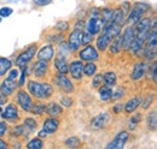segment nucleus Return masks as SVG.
<instances>
[{"label":"nucleus","mask_w":157,"mask_h":149,"mask_svg":"<svg viewBox=\"0 0 157 149\" xmlns=\"http://www.w3.org/2000/svg\"><path fill=\"white\" fill-rule=\"evenodd\" d=\"M55 56V48L52 45H45L39 52H38V59L39 60H46L50 61Z\"/></svg>","instance_id":"obj_17"},{"label":"nucleus","mask_w":157,"mask_h":149,"mask_svg":"<svg viewBox=\"0 0 157 149\" xmlns=\"http://www.w3.org/2000/svg\"><path fill=\"white\" fill-rule=\"evenodd\" d=\"M122 108H123V106H122V104H117V105H115L114 106V113H120V112H122Z\"/></svg>","instance_id":"obj_49"},{"label":"nucleus","mask_w":157,"mask_h":149,"mask_svg":"<svg viewBox=\"0 0 157 149\" xmlns=\"http://www.w3.org/2000/svg\"><path fill=\"white\" fill-rule=\"evenodd\" d=\"M17 102H18L20 107L24 112H30V108L33 106V100H32V96L25 90H23V89L18 90V93H17Z\"/></svg>","instance_id":"obj_9"},{"label":"nucleus","mask_w":157,"mask_h":149,"mask_svg":"<svg viewBox=\"0 0 157 149\" xmlns=\"http://www.w3.org/2000/svg\"><path fill=\"white\" fill-rule=\"evenodd\" d=\"M80 143H81V141L78 140V137H69L67 141H65V144L69 147V148H76L80 146Z\"/></svg>","instance_id":"obj_38"},{"label":"nucleus","mask_w":157,"mask_h":149,"mask_svg":"<svg viewBox=\"0 0 157 149\" xmlns=\"http://www.w3.org/2000/svg\"><path fill=\"white\" fill-rule=\"evenodd\" d=\"M24 125H25L30 131L35 130V129L38 128V123H36V120L33 119V118H25V119H24Z\"/></svg>","instance_id":"obj_39"},{"label":"nucleus","mask_w":157,"mask_h":149,"mask_svg":"<svg viewBox=\"0 0 157 149\" xmlns=\"http://www.w3.org/2000/svg\"><path fill=\"white\" fill-rule=\"evenodd\" d=\"M6 102H7V96L0 93V106H1V105H5Z\"/></svg>","instance_id":"obj_50"},{"label":"nucleus","mask_w":157,"mask_h":149,"mask_svg":"<svg viewBox=\"0 0 157 149\" xmlns=\"http://www.w3.org/2000/svg\"><path fill=\"white\" fill-rule=\"evenodd\" d=\"M105 24H106V22L100 16H98V17H90V19L86 23V30L90 34H92L93 36H96L101 31V29L104 28Z\"/></svg>","instance_id":"obj_4"},{"label":"nucleus","mask_w":157,"mask_h":149,"mask_svg":"<svg viewBox=\"0 0 157 149\" xmlns=\"http://www.w3.org/2000/svg\"><path fill=\"white\" fill-rule=\"evenodd\" d=\"M42 147H44V143H42V141H41L40 137L33 138V140H30L27 143V148L28 149H41Z\"/></svg>","instance_id":"obj_32"},{"label":"nucleus","mask_w":157,"mask_h":149,"mask_svg":"<svg viewBox=\"0 0 157 149\" xmlns=\"http://www.w3.org/2000/svg\"><path fill=\"white\" fill-rule=\"evenodd\" d=\"M58 128H59V122L56 117H50V118L45 119L44 123H42V130L45 131L47 135H51V133L57 132Z\"/></svg>","instance_id":"obj_14"},{"label":"nucleus","mask_w":157,"mask_h":149,"mask_svg":"<svg viewBox=\"0 0 157 149\" xmlns=\"http://www.w3.org/2000/svg\"><path fill=\"white\" fill-rule=\"evenodd\" d=\"M116 81H117V77H116V74L114 71H108L103 74V84H106L109 87H114L116 84Z\"/></svg>","instance_id":"obj_26"},{"label":"nucleus","mask_w":157,"mask_h":149,"mask_svg":"<svg viewBox=\"0 0 157 149\" xmlns=\"http://www.w3.org/2000/svg\"><path fill=\"white\" fill-rule=\"evenodd\" d=\"M55 84H56V87L58 89H60L63 93H73L74 89H75V87L71 83L70 78H68L67 74H58L56 76Z\"/></svg>","instance_id":"obj_6"},{"label":"nucleus","mask_w":157,"mask_h":149,"mask_svg":"<svg viewBox=\"0 0 157 149\" xmlns=\"http://www.w3.org/2000/svg\"><path fill=\"white\" fill-rule=\"evenodd\" d=\"M128 138H129V132H128V131H120L117 135L114 137V140L106 146V148L108 149H122L126 146Z\"/></svg>","instance_id":"obj_7"},{"label":"nucleus","mask_w":157,"mask_h":149,"mask_svg":"<svg viewBox=\"0 0 157 149\" xmlns=\"http://www.w3.org/2000/svg\"><path fill=\"white\" fill-rule=\"evenodd\" d=\"M113 15H114V10L109 9V7H104L100 10V17L104 19L106 23L113 20Z\"/></svg>","instance_id":"obj_30"},{"label":"nucleus","mask_w":157,"mask_h":149,"mask_svg":"<svg viewBox=\"0 0 157 149\" xmlns=\"http://www.w3.org/2000/svg\"><path fill=\"white\" fill-rule=\"evenodd\" d=\"M152 99H154V95H151V94H150V95H147V96H146V99H144V100L141 99V104H140V105L143 106V108H144V110H147V108L150 107V105L152 104Z\"/></svg>","instance_id":"obj_43"},{"label":"nucleus","mask_w":157,"mask_h":149,"mask_svg":"<svg viewBox=\"0 0 157 149\" xmlns=\"http://www.w3.org/2000/svg\"><path fill=\"white\" fill-rule=\"evenodd\" d=\"M109 123V113L101 112L91 120V126L94 130H101Z\"/></svg>","instance_id":"obj_13"},{"label":"nucleus","mask_w":157,"mask_h":149,"mask_svg":"<svg viewBox=\"0 0 157 149\" xmlns=\"http://www.w3.org/2000/svg\"><path fill=\"white\" fill-rule=\"evenodd\" d=\"M136 33H145L152 30V19L149 17H141L136 23Z\"/></svg>","instance_id":"obj_15"},{"label":"nucleus","mask_w":157,"mask_h":149,"mask_svg":"<svg viewBox=\"0 0 157 149\" xmlns=\"http://www.w3.org/2000/svg\"><path fill=\"white\" fill-rule=\"evenodd\" d=\"M156 67H157V64L154 63L152 64V78H154V82H156Z\"/></svg>","instance_id":"obj_51"},{"label":"nucleus","mask_w":157,"mask_h":149,"mask_svg":"<svg viewBox=\"0 0 157 149\" xmlns=\"http://www.w3.org/2000/svg\"><path fill=\"white\" fill-rule=\"evenodd\" d=\"M55 67L58 71V74H68V71H69V64L67 61V58L60 56H57L55 59Z\"/></svg>","instance_id":"obj_21"},{"label":"nucleus","mask_w":157,"mask_h":149,"mask_svg":"<svg viewBox=\"0 0 157 149\" xmlns=\"http://www.w3.org/2000/svg\"><path fill=\"white\" fill-rule=\"evenodd\" d=\"M96 72H97V65L94 64V61H87V64L83 65V74L87 77H92Z\"/></svg>","instance_id":"obj_28"},{"label":"nucleus","mask_w":157,"mask_h":149,"mask_svg":"<svg viewBox=\"0 0 157 149\" xmlns=\"http://www.w3.org/2000/svg\"><path fill=\"white\" fill-rule=\"evenodd\" d=\"M108 48L110 49V53L111 54H117V53H120L122 51V36H121V34L117 35V36L110 42V45H109Z\"/></svg>","instance_id":"obj_24"},{"label":"nucleus","mask_w":157,"mask_h":149,"mask_svg":"<svg viewBox=\"0 0 157 149\" xmlns=\"http://www.w3.org/2000/svg\"><path fill=\"white\" fill-rule=\"evenodd\" d=\"M147 125L152 131H156L157 128V113L156 111H152L147 117Z\"/></svg>","instance_id":"obj_31"},{"label":"nucleus","mask_w":157,"mask_h":149,"mask_svg":"<svg viewBox=\"0 0 157 149\" xmlns=\"http://www.w3.org/2000/svg\"><path fill=\"white\" fill-rule=\"evenodd\" d=\"M1 112H2V108H1V106H0V113H1Z\"/></svg>","instance_id":"obj_54"},{"label":"nucleus","mask_w":157,"mask_h":149,"mask_svg":"<svg viewBox=\"0 0 157 149\" xmlns=\"http://www.w3.org/2000/svg\"><path fill=\"white\" fill-rule=\"evenodd\" d=\"M34 2H35L38 6H46V5L51 4L52 0H34Z\"/></svg>","instance_id":"obj_47"},{"label":"nucleus","mask_w":157,"mask_h":149,"mask_svg":"<svg viewBox=\"0 0 157 149\" xmlns=\"http://www.w3.org/2000/svg\"><path fill=\"white\" fill-rule=\"evenodd\" d=\"M139 122H140V115L132 117V118H131V120H129V124H128L129 130H134V129H136V126L139 124Z\"/></svg>","instance_id":"obj_44"},{"label":"nucleus","mask_w":157,"mask_h":149,"mask_svg":"<svg viewBox=\"0 0 157 149\" xmlns=\"http://www.w3.org/2000/svg\"><path fill=\"white\" fill-rule=\"evenodd\" d=\"M111 41H113V38H110L108 35H105L104 33H100V35L96 40V48L98 51H100V52H104L105 49H108V47H109Z\"/></svg>","instance_id":"obj_20"},{"label":"nucleus","mask_w":157,"mask_h":149,"mask_svg":"<svg viewBox=\"0 0 157 149\" xmlns=\"http://www.w3.org/2000/svg\"><path fill=\"white\" fill-rule=\"evenodd\" d=\"M9 74H7V79H10V81H15V82H17V78H18V76H20V72H18V69H10L9 71H7Z\"/></svg>","instance_id":"obj_40"},{"label":"nucleus","mask_w":157,"mask_h":149,"mask_svg":"<svg viewBox=\"0 0 157 149\" xmlns=\"http://www.w3.org/2000/svg\"><path fill=\"white\" fill-rule=\"evenodd\" d=\"M36 51H38L36 43L30 45L29 47H27L24 51L21 52L20 56H17V59H16V65H17L18 67H24V66H27V65L32 61V59L35 56Z\"/></svg>","instance_id":"obj_3"},{"label":"nucleus","mask_w":157,"mask_h":149,"mask_svg":"<svg viewBox=\"0 0 157 149\" xmlns=\"http://www.w3.org/2000/svg\"><path fill=\"white\" fill-rule=\"evenodd\" d=\"M78 58L81 61H96L98 60V49L92 45H86L81 51H78Z\"/></svg>","instance_id":"obj_5"},{"label":"nucleus","mask_w":157,"mask_h":149,"mask_svg":"<svg viewBox=\"0 0 157 149\" xmlns=\"http://www.w3.org/2000/svg\"><path fill=\"white\" fill-rule=\"evenodd\" d=\"M62 112H63L62 106H59L56 102H50L45 106V113L48 114L50 117H57L59 114H62Z\"/></svg>","instance_id":"obj_23"},{"label":"nucleus","mask_w":157,"mask_h":149,"mask_svg":"<svg viewBox=\"0 0 157 149\" xmlns=\"http://www.w3.org/2000/svg\"><path fill=\"white\" fill-rule=\"evenodd\" d=\"M45 104H42V102H36L35 105L33 104V106H32V108H30V113H33V114H36V115H41L42 113H45Z\"/></svg>","instance_id":"obj_33"},{"label":"nucleus","mask_w":157,"mask_h":149,"mask_svg":"<svg viewBox=\"0 0 157 149\" xmlns=\"http://www.w3.org/2000/svg\"><path fill=\"white\" fill-rule=\"evenodd\" d=\"M46 136H47V133H46L44 130H41L39 132V137H46Z\"/></svg>","instance_id":"obj_53"},{"label":"nucleus","mask_w":157,"mask_h":149,"mask_svg":"<svg viewBox=\"0 0 157 149\" xmlns=\"http://www.w3.org/2000/svg\"><path fill=\"white\" fill-rule=\"evenodd\" d=\"M111 93H113L111 87H109V85H106V84H103V85L99 87V97H100V100H103L104 102H106V101L110 100Z\"/></svg>","instance_id":"obj_25"},{"label":"nucleus","mask_w":157,"mask_h":149,"mask_svg":"<svg viewBox=\"0 0 157 149\" xmlns=\"http://www.w3.org/2000/svg\"><path fill=\"white\" fill-rule=\"evenodd\" d=\"M92 79V87L93 88H99L100 85H103V74H94Z\"/></svg>","instance_id":"obj_36"},{"label":"nucleus","mask_w":157,"mask_h":149,"mask_svg":"<svg viewBox=\"0 0 157 149\" xmlns=\"http://www.w3.org/2000/svg\"><path fill=\"white\" fill-rule=\"evenodd\" d=\"M150 10V5L145 4V2H136L132 7V10L128 13L127 22L129 24H136L141 17H144V15L146 13V11Z\"/></svg>","instance_id":"obj_2"},{"label":"nucleus","mask_w":157,"mask_h":149,"mask_svg":"<svg viewBox=\"0 0 157 149\" xmlns=\"http://www.w3.org/2000/svg\"><path fill=\"white\" fill-rule=\"evenodd\" d=\"M13 13V10L9 6H5V7H1L0 9V17L1 18H6V17H10L11 15Z\"/></svg>","instance_id":"obj_41"},{"label":"nucleus","mask_w":157,"mask_h":149,"mask_svg":"<svg viewBox=\"0 0 157 149\" xmlns=\"http://www.w3.org/2000/svg\"><path fill=\"white\" fill-rule=\"evenodd\" d=\"M59 102H60L62 107H64V108H69V107L73 106L74 100H73L71 97H69V96H62L60 100H59Z\"/></svg>","instance_id":"obj_37"},{"label":"nucleus","mask_w":157,"mask_h":149,"mask_svg":"<svg viewBox=\"0 0 157 149\" xmlns=\"http://www.w3.org/2000/svg\"><path fill=\"white\" fill-rule=\"evenodd\" d=\"M121 36H122V51H128L131 43L133 42V40H134V37H136L134 27H133V25L127 27Z\"/></svg>","instance_id":"obj_11"},{"label":"nucleus","mask_w":157,"mask_h":149,"mask_svg":"<svg viewBox=\"0 0 157 149\" xmlns=\"http://www.w3.org/2000/svg\"><path fill=\"white\" fill-rule=\"evenodd\" d=\"M25 76H27V66L23 67V72L21 74V79H20V85H23L24 84V79H25Z\"/></svg>","instance_id":"obj_48"},{"label":"nucleus","mask_w":157,"mask_h":149,"mask_svg":"<svg viewBox=\"0 0 157 149\" xmlns=\"http://www.w3.org/2000/svg\"><path fill=\"white\" fill-rule=\"evenodd\" d=\"M68 74H70L71 78L80 81L83 76V63L81 60H73L69 64V71Z\"/></svg>","instance_id":"obj_10"},{"label":"nucleus","mask_w":157,"mask_h":149,"mask_svg":"<svg viewBox=\"0 0 157 149\" xmlns=\"http://www.w3.org/2000/svg\"><path fill=\"white\" fill-rule=\"evenodd\" d=\"M140 104H141V97L140 96H134V97H132V99H129L127 102H126V105H124V112L126 113H134V112L137 111V108L140 106Z\"/></svg>","instance_id":"obj_22"},{"label":"nucleus","mask_w":157,"mask_h":149,"mask_svg":"<svg viewBox=\"0 0 157 149\" xmlns=\"http://www.w3.org/2000/svg\"><path fill=\"white\" fill-rule=\"evenodd\" d=\"M70 48L68 46L67 42H59L58 43V56H68V53H70Z\"/></svg>","instance_id":"obj_34"},{"label":"nucleus","mask_w":157,"mask_h":149,"mask_svg":"<svg viewBox=\"0 0 157 149\" xmlns=\"http://www.w3.org/2000/svg\"><path fill=\"white\" fill-rule=\"evenodd\" d=\"M0 114H1V118L4 120H7V122H16V120H18V117H20L18 108L13 104H9Z\"/></svg>","instance_id":"obj_12"},{"label":"nucleus","mask_w":157,"mask_h":149,"mask_svg":"<svg viewBox=\"0 0 157 149\" xmlns=\"http://www.w3.org/2000/svg\"><path fill=\"white\" fill-rule=\"evenodd\" d=\"M7 131V125L5 122H0V137H2Z\"/></svg>","instance_id":"obj_46"},{"label":"nucleus","mask_w":157,"mask_h":149,"mask_svg":"<svg viewBox=\"0 0 157 149\" xmlns=\"http://www.w3.org/2000/svg\"><path fill=\"white\" fill-rule=\"evenodd\" d=\"M124 20V11L122 10V7H118L114 10V15H113V22L122 24Z\"/></svg>","instance_id":"obj_29"},{"label":"nucleus","mask_w":157,"mask_h":149,"mask_svg":"<svg viewBox=\"0 0 157 149\" xmlns=\"http://www.w3.org/2000/svg\"><path fill=\"white\" fill-rule=\"evenodd\" d=\"M11 67H12V61L10 59H7V58L0 56V77L5 76Z\"/></svg>","instance_id":"obj_27"},{"label":"nucleus","mask_w":157,"mask_h":149,"mask_svg":"<svg viewBox=\"0 0 157 149\" xmlns=\"http://www.w3.org/2000/svg\"><path fill=\"white\" fill-rule=\"evenodd\" d=\"M56 28L58 29L60 33H63V31H65V30L69 29V23L68 22H64V20H59L58 23H57V25H56Z\"/></svg>","instance_id":"obj_45"},{"label":"nucleus","mask_w":157,"mask_h":149,"mask_svg":"<svg viewBox=\"0 0 157 149\" xmlns=\"http://www.w3.org/2000/svg\"><path fill=\"white\" fill-rule=\"evenodd\" d=\"M28 93H30L32 96L39 100H46L52 96L53 94V87L50 83L45 82H38V81H29L27 83Z\"/></svg>","instance_id":"obj_1"},{"label":"nucleus","mask_w":157,"mask_h":149,"mask_svg":"<svg viewBox=\"0 0 157 149\" xmlns=\"http://www.w3.org/2000/svg\"><path fill=\"white\" fill-rule=\"evenodd\" d=\"M17 85H18L17 82H15V81H10V79L6 78V79H4L2 83L0 84V93L4 94V95H6V96H9V95H11V94L16 90Z\"/></svg>","instance_id":"obj_16"},{"label":"nucleus","mask_w":157,"mask_h":149,"mask_svg":"<svg viewBox=\"0 0 157 149\" xmlns=\"http://www.w3.org/2000/svg\"><path fill=\"white\" fill-rule=\"evenodd\" d=\"M0 23H1V17H0Z\"/></svg>","instance_id":"obj_55"},{"label":"nucleus","mask_w":157,"mask_h":149,"mask_svg":"<svg viewBox=\"0 0 157 149\" xmlns=\"http://www.w3.org/2000/svg\"><path fill=\"white\" fill-rule=\"evenodd\" d=\"M123 95H124V89H122V88H117L116 90H114V92L111 93V97H110V100H113V101L118 100V99L123 97Z\"/></svg>","instance_id":"obj_42"},{"label":"nucleus","mask_w":157,"mask_h":149,"mask_svg":"<svg viewBox=\"0 0 157 149\" xmlns=\"http://www.w3.org/2000/svg\"><path fill=\"white\" fill-rule=\"evenodd\" d=\"M93 38H94V36L92 34H90L87 30L86 31H82V35H81V46L90 45L93 41Z\"/></svg>","instance_id":"obj_35"},{"label":"nucleus","mask_w":157,"mask_h":149,"mask_svg":"<svg viewBox=\"0 0 157 149\" xmlns=\"http://www.w3.org/2000/svg\"><path fill=\"white\" fill-rule=\"evenodd\" d=\"M47 66H48V61L46 60H38L33 67V74L38 78H42L46 72H47Z\"/></svg>","instance_id":"obj_19"},{"label":"nucleus","mask_w":157,"mask_h":149,"mask_svg":"<svg viewBox=\"0 0 157 149\" xmlns=\"http://www.w3.org/2000/svg\"><path fill=\"white\" fill-rule=\"evenodd\" d=\"M146 72V63L145 61H139L134 65L132 74H131V78L133 81H138L141 77H144V74Z\"/></svg>","instance_id":"obj_18"},{"label":"nucleus","mask_w":157,"mask_h":149,"mask_svg":"<svg viewBox=\"0 0 157 149\" xmlns=\"http://www.w3.org/2000/svg\"><path fill=\"white\" fill-rule=\"evenodd\" d=\"M81 35H82V30L80 28H75L69 34L68 46H69L71 52H76V51H78V48L81 47Z\"/></svg>","instance_id":"obj_8"},{"label":"nucleus","mask_w":157,"mask_h":149,"mask_svg":"<svg viewBox=\"0 0 157 149\" xmlns=\"http://www.w3.org/2000/svg\"><path fill=\"white\" fill-rule=\"evenodd\" d=\"M7 148H9L7 143L4 140H1V137H0V149H7Z\"/></svg>","instance_id":"obj_52"}]
</instances>
